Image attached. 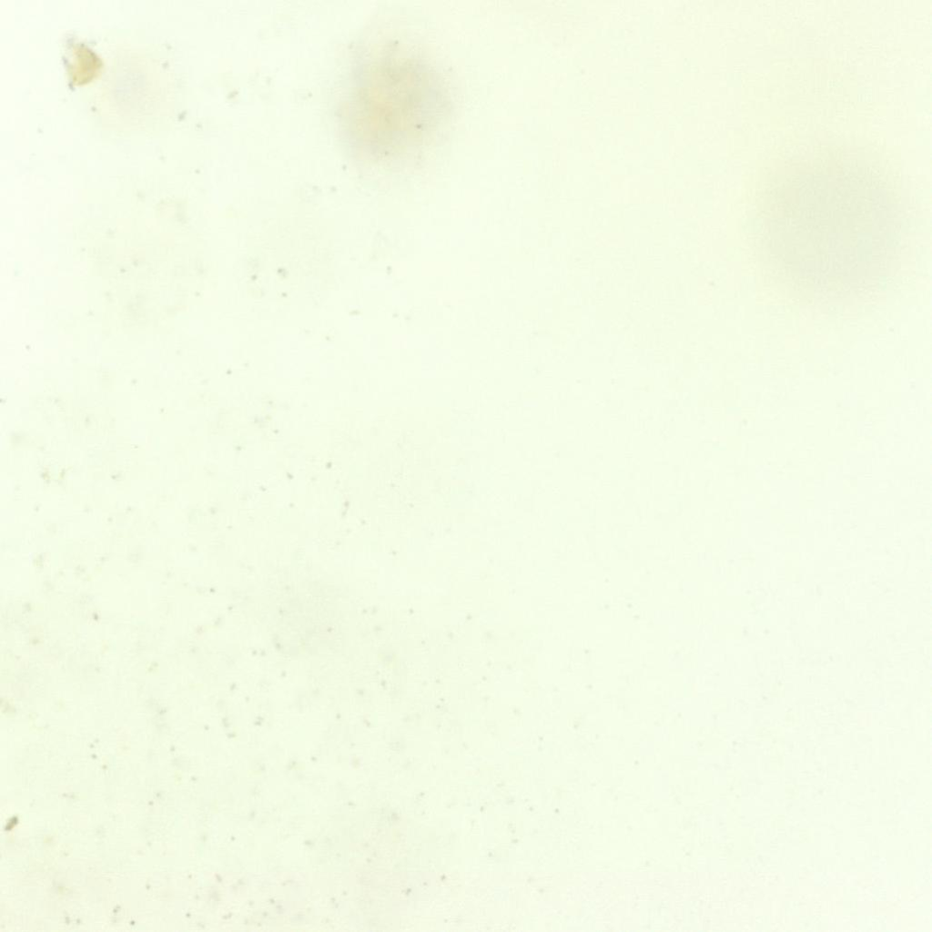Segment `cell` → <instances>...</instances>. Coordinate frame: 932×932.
Returning <instances> with one entry per match:
<instances>
[{"label": "cell", "mask_w": 932, "mask_h": 932, "mask_svg": "<svg viewBox=\"0 0 932 932\" xmlns=\"http://www.w3.org/2000/svg\"><path fill=\"white\" fill-rule=\"evenodd\" d=\"M789 192L768 208L763 226L768 251L805 289L841 290L879 266L891 240L887 214L864 189Z\"/></svg>", "instance_id": "cell-1"}]
</instances>
